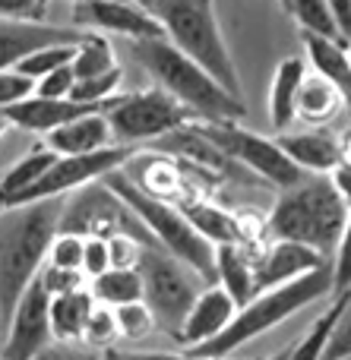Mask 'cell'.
Segmentation results:
<instances>
[{
    "label": "cell",
    "instance_id": "1",
    "mask_svg": "<svg viewBox=\"0 0 351 360\" xmlns=\"http://www.w3.org/2000/svg\"><path fill=\"white\" fill-rule=\"evenodd\" d=\"M130 51L143 63L146 73L158 82V89L168 92L174 101H181L200 124H238L247 114L244 98H234L231 92H225L200 63L181 54L168 38L133 41Z\"/></svg>",
    "mask_w": 351,
    "mask_h": 360
},
{
    "label": "cell",
    "instance_id": "2",
    "mask_svg": "<svg viewBox=\"0 0 351 360\" xmlns=\"http://www.w3.org/2000/svg\"><path fill=\"white\" fill-rule=\"evenodd\" d=\"M63 196L16 205L0 215V323L6 326L16 300L44 266L51 237L57 234Z\"/></svg>",
    "mask_w": 351,
    "mask_h": 360
},
{
    "label": "cell",
    "instance_id": "3",
    "mask_svg": "<svg viewBox=\"0 0 351 360\" xmlns=\"http://www.w3.org/2000/svg\"><path fill=\"white\" fill-rule=\"evenodd\" d=\"M326 294H333L329 262L310 269L307 275H301V278H295V281H285V285H279V288L253 294L244 307H238L231 323H228L219 335L196 345V348H187V351L196 357H231L241 345L253 342L257 335H266V332L276 329L279 323L298 316L304 307H310L314 300L326 297Z\"/></svg>",
    "mask_w": 351,
    "mask_h": 360
},
{
    "label": "cell",
    "instance_id": "4",
    "mask_svg": "<svg viewBox=\"0 0 351 360\" xmlns=\"http://www.w3.org/2000/svg\"><path fill=\"white\" fill-rule=\"evenodd\" d=\"M348 218V205L336 193L329 174H307L295 186L279 193L269 212V234L272 240H295L333 259L336 240Z\"/></svg>",
    "mask_w": 351,
    "mask_h": 360
},
{
    "label": "cell",
    "instance_id": "5",
    "mask_svg": "<svg viewBox=\"0 0 351 360\" xmlns=\"http://www.w3.org/2000/svg\"><path fill=\"white\" fill-rule=\"evenodd\" d=\"M149 13L158 19L162 35L181 54L200 63L225 92L244 98L238 67L222 35L219 16H215V0H149Z\"/></svg>",
    "mask_w": 351,
    "mask_h": 360
},
{
    "label": "cell",
    "instance_id": "6",
    "mask_svg": "<svg viewBox=\"0 0 351 360\" xmlns=\"http://www.w3.org/2000/svg\"><path fill=\"white\" fill-rule=\"evenodd\" d=\"M101 184L139 218V224L149 231L152 240L162 243L165 253L181 259L203 285H215V247L184 218V212L177 205H171L168 199H155L149 193H143L124 174V168L105 174Z\"/></svg>",
    "mask_w": 351,
    "mask_h": 360
},
{
    "label": "cell",
    "instance_id": "7",
    "mask_svg": "<svg viewBox=\"0 0 351 360\" xmlns=\"http://www.w3.org/2000/svg\"><path fill=\"white\" fill-rule=\"evenodd\" d=\"M136 272H139V281H143V304L155 316V329L168 332L174 338L190 304H193V297L200 294L203 281L181 259L165 253L158 243L143 247Z\"/></svg>",
    "mask_w": 351,
    "mask_h": 360
},
{
    "label": "cell",
    "instance_id": "8",
    "mask_svg": "<svg viewBox=\"0 0 351 360\" xmlns=\"http://www.w3.org/2000/svg\"><path fill=\"white\" fill-rule=\"evenodd\" d=\"M105 120L111 127L114 146H133L149 143V139H162L168 133L187 127L196 120L181 101H174L162 89H143L133 95H117L114 105L105 111Z\"/></svg>",
    "mask_w": 351,
    "mask_h": 360
},
{
    "label": "cell",
    "instance_id": "9",
    "mask_svg": "<svg viewBox=\"0 0 351 360\" xmlns=\"http://www.w3.org/2000/svg\"><path fill=\"white\" fill-rule=\"evenodd\" d=\"M193 127L209 146H215V149L228 158V162L244 165L250 174L263 177L266 184L279 186V190H288V186H295L298 180L307 177L282 149H279L276 139H266V136H260V133H250L238 124H200V120H193Z\"/></svg>",
    "mask_w": 351,
    "mask_h": 360
},
{
    "label": "cell",
    "instance_id": "10",
    "mask_svg": "<svg viewBox=\"0 0 351 360\" xmlns=\"http://www.w3.org/2000/svg\"><path fill=\"white\" fill-rule=\"evenodd\" d=\"M136 155L133 146H108V149L89 152V155H57L48 168L42 171L23 193H16L10 202V209L16 205H29V202H42V199H57L76 193L79 186H89L95 180H101L111 171L124 168L130 158ZM6 209V212H10Z\"/></svg>",
    "mask_w": 351,
    "mask_h": 360
},
{
    "label": "cell",
    "instance_id": "11",
    "mask_svg": "<svg viewBox=\"0 0 351 360\" xmlns=\"http://www.w3.org/2000/svg\"><path fill=\"white\" fill-rule=\"evenodd\" d=\"M57 231H70V234L82 237H111V234H133L146 243H155L149 231L139 224V218L108 190L101 180L89 186H79L70 202H63L60 224Z\"/></svg>",
    "mask_w": 351,
    "mask_h": 360
},
{
    "label": "cell",
    "instance_id": "12",
    "mask_svg": "<svg viewBox=\"0 0 351 360\" xmlns=\"http://www.w3.org/2000/svg\"><path fill=\"white\" fill-rule=\"evenodd\" d=\"M48 294L32 278V285L16 300L10 319H6V342L0 357L4 360H35L51 345V323H48Z\"/></svg>",
    "mask_w": 351,
    "mask_h": 360
},
{
    "label": "cell",
    "instance_id": "13",
    "mask_svg": "<svg viewBox=\"0 0 351 360\" xmlns=\"http://www.w3.org/2000/svg\"><path fill=\"white\" fill-rule=\"evenodd\" d=\"M73 29L124 35L130 41L165 38L158 19L133 0H73Z\"/></svg>",
    "mask_w": 351,
    "mask_h": 360
},
{
    "label": "cell",
    "instance_id": "14",
    "mask_svg": "<svg viewBox=\"0 0 351 360\" xmlns=\"http://www.w3.org/2000/svg\"><path fill=\"white\" fill-rule=\"evenodd\" d=\"M117 98V95H114ZM114 98L108 105H82V101H70V98H42V95H25L16 105L0 108V117L6 120V127H19L25 133H51L67 120H76L82 114H95V111H108L114 105Z\"/></svg>",
    "mask_w": 351,
    "mask_h": 360
},
{
    "label": "cell",
    "instance_id": "15",
    "mask_svg": "<svg viewBox=\"0 0 351 360\" xmlns=\"http://www.w3.org/2000/svg\"><path fill=\"white\" fill-rule=\"evenodd\" d=\"M317 266H326V259L320 253H314L310 247L295 240H272L253 259V285H257V294L269 291V288H279L285 281L301 278Z\"/></svg>",
    "mask_w": 351,
    "mask_h": 360
},
{
    "label": "cell",
    "instance_id": "16",
    "mask_svg": "<svg viewBox=\"0 0 351 360\" xmlns=\"http://www.w3.org/2000/svg\"><path fill=\"white\" fill-rule=\"evenodd\" d=\"M234 313H238V304H234L219 285L200 288V294L193 297L187 316H184L181 329H177L174 342H181L184 351L196 348V345H203V342H209V338L219 335V332L231 323Z\"/></svg>",
    "mask_w": 351,
    "mask_h": 360
},
{
    "label": "cell",
    "instance_id": "17",
    "mask_svg": "<svg viewBox=\"0 0 351 360\" xmlns=\"http://www.w3.org/2000/svg\"><path fill=\"white\" fill-rule=\"evenodd\" d=\"M86 32L79 29H60L48 22H13L0 19V70H13L19 57L29 51L44 48V44H79Z\"/></svg>",
    "mask_w": 351,
    "mask_h": 360
},
{
    "label": "cell",
    "instance_id": "18",
    "mask_svg": "<svg viewBox=\"0 0 351 360\" xmlns=\"http://www.w3.org/2000/svg\"><path fill=\"white\" fill-rule=\"evenodd\" d=\"M276 143L304 174H329L339 165V136L326 127H310L301 133H279Z\"/></svg>",
    "mask_w": 351,
    "mask_h": 360
},
{
    "label": "cell",
    "instance_id": "19",
    "mask_svg": "<svg viewBox=\"0 0 351 360\" xmlns=\"http://www.w3.org/2000/svg\"><path fill=\"white\" fill-rule=\"evenodd\" d=\"M108 146H114V139L105 111L82 114V117L67 120L57 130L44 133V149L54 152V155H89V152L108 149Z\"/></svg>",
    "mask_w": 351,
    "mask_h": 360
},
{
    "label": "cell",
    "instance_id": "20",
    "mask_svg": "<svg viewBox=\"0 0 351 360\" xmlns=\"http://www.w3.org/2000/svg\"><path fill=\"white\" fill-rule=\"evenodd\" d=\"M304 38V51H307V60L314 67V73H320L323 79H329L336 89H339L342 101H345V111L351 114V57L348 48L342 41H333V38H320V35H307Z\"/></svg>",
    "mask_w": 351,
    "mask_h": 360
},
{
    "label": "cell",
    "instance_id": "21",
    "mask_svg": "<svg viewBox=\"0 0 351 360\" xmlns=\"http://www.w3.org/2000/svg\"><path fill=\"white\" fill-rule=\"evenodd\" d=\"M215 285L228 294L238 307L257 294L253 285V256L244 243H219L215 247Z\"/></svg>",
    "mask_w": 351,
    "mask_h": 360
},
{
    "label": "cell",
    "instance_id": "22",
    "mask_svg": "<svg viewBox=\"0 0 351 360\" xmlns=\"http://www.w3.org/2000/svg\"><path fill=\"white\" fill-rule=\"evenodd\" d=\"M339 111H345V101H342L339 89L329 79H323L320 73L307 70L301 89H298L295 120H304L310 127H326Z\"/></svg>",
    "mask_w": 351,
    "mask_h": 360
},
{
    "label": "cell",
    "instance_id": "23",
    "mask_svg": "<svg viewBox=\"0 0 351 360\" xmlns=\"http://www.w3.org/2000/svg\"><path fill=\"white\" fill-rule=\"evenodd\" d=\"M304 76H307V60L304 57H285L272 73V89H269V120L279 133H285L295 124V101L298 89H301Z\"/></svg>",
    "mask_w": 351,
    "mask_h": 360
},
{
    "label": "cell",
    "instance_id": "24",
    "mask_svg": "<svg viewBox=\"0 0 351 360\" xmlns=\"http://www.w3.org/2000/svg\"><path fill=\"white\" fill-rule=\"evenodd\" d=\"M92 307H95V300H92V294H89V288L60 294V297H51L48 300L51 342H57V345H79L82 326H86Z\"/></svg>",
    "mask_w": 351,
    "mask_h": 360
},
{
    "label": "cell",
    "instance_id": "25",
    "mask_svg": "<svg viewBox=\"0 0 351 360\" xmlns=\"http://www.w3.org/2000/svg\"><path fill=\"white\" fill-rule=\"evenodd\" d=\"M177 209L184 212V218H187L212 247H219V243H244L241 221L231 212L219 209V205H212V202H203V199H187V202L177 205Z\"/></svg>",
    "mask_w": 351,
    "mask_h": 360
},
{
    "label": "cell",
    "instance_id": "26",
    "mask_svg": "<svg viewBox=\"0 0 351 360\" xmlns=\"http://www.w3.org/2000/svg\"><path fill=\"white\" fill-rule=\"evenodd\" d=\"M89 294L101 307H124L143 300V281L136 269H108V272L89 278Z\"/></svg>",
    "mask_w": 351,
    "mask_h": 360
},
{
    "label": "cell",
    "instance_id": "27",
    "mask_svg": "<svg viewBox=\"0 0 351 360\" xmlns=\"http://www.w3.org/2000/svg\"><path fill=\"white\" fill-rule=\"evenodd\" d=\"M345 297H348V294H336V300L314 319V323H310V329L304 332L298 342L288 345V357H285V360H323L326 342H329V335H333L336 323H339V316H342Z\"/></svg>",
    "mask_w": 351,
    "mask_h": 360
},
{
    "label": "cell",
    "instance_id": "28",
    "mask_svg": "<svg viewBox=\"0 0 351 360\" xmlns=\"http://www.w3.org/2000/svg\"><path fill=\"white\" fill-rule=\"evenodd\" d=\"M70 67H73L76 79H89V76L108 73L111 67H117V60H114V51L105 35H82V41L76 44L73 57H70Z\"/></svg>",
    "mask_w": 351,
    "mask_h": 360
},
{
    "label": "cell",
    "instance_id": "29",
    "mask_svg": "<svg viewBox=\"0 0 351 360\" xmlns=\"http://www.w3.org/2000/svg\"><path fill=\"white\" fill-rule=\"evenodd\" d=\"M285 13L301 25V32L307 35H320V38H333L339 41L336 35V25H333V16H329V6L326 0H282Z\"/></svg>",
    "mask_w": 351,
    "mask_h": 360
},
{
    "label": "cell",
    "instance_id": "30",
    "mask_svg": "<svg viewBox=\"0 0 351 360\" xmlns=\"http://www.w3.org/2000/svg\"><path fill=\"white\" fill-rule=\"evenodd\" d=\"M73 51H76V44H44V48H35L25 57H19L13 70H16L19 76H25V79L38 82L42 76H48L51 70L60 67V63H70Z\"/></svg>",
    "mask_w": 351,
    "mask_h": 360
},
{
    "label": "cell",
    "instance_id": "31",
    "mask_svg": "<svg viewBox=\"0 0 351 360\" xmlns=\"http://www.w3.org/2000/svg\"><path fill=\"white\" fill-rule=\"evenodd\" d=\"M120 338L117 332V319H114V310L111 307H101L95 304L92 313H89L86 326H82V338L79 345L89 351H105V348H114Z\"/></svg>",
    "mask_w": 351,
    "mask_h": 360
},
{
    "label": "cell",
    "instance_id": "32",
    "mask_svg": "<svg viewBox=\"0 0 351 360\" xmlns=\"http://www.w3.org/2000/svg\"><path fill=\"white\" fill-rule=\"evenodd\" d=\"M124 79V70L111 67L108 73L89 76V79H76L70 89V101H82V105H108L117 95V86Z\"/></svg>",
    "mask_w": 351,
    "mask_h": 360
},
{
    "label": "cell",
    "instance_id": "33",
    "mask_svg": "<svg viewBox=\"0 0 351 360\" xmlns=\"http://www.w3.org/2000/svg\"><path fill=\"white\" fill-rule=\"evenodd\" d=\"M114 319H117V332L127 342H143L155 332V316L143 300H133V304L114 307Z\"/></svg>",
    "mask_w": 351,
    "mask_h": 360
},
{
    "label": "cell",
    "instance_id": "34",
    "mask_svg": "<svg viewBox=\"0 0 351 360\" xmlns=\"http://www.w3.org/2000/svg\"><path fill=\"white\" fill-rule=\"evenodd\" d=\"M44 262L54 269H70V272H79L82 266V234H70V231H57L48 243V253Z\"/></svg>",
    "mask_w": 351,
    "mask_h": 360
},
{
    "label": "cell",
    "instance_id": "35",
    "mask_svg": "<svg viewBox=\"0 0 351 360\" xmlns=\"http://www.w3.org/2000/svg\"><path fill=\"white\" fill-rule=\"evenodd\" d=\"M329 272H333V294H348L351 291V209L345 218V228H342L339 240H336Z\"/></svg>",
    "mask_w": 351,
    "mask_h": 360
},
{
    "label": "cell",
    "instance_id": "36",
    "mask_svg": "<svg viewBox=\"0 0 351 360\" xmlns=\"http://www.w3.org/2000/svg\"><path fill=\"white\" fill-rule=\"evenodd\" d=\"M38 285L44 288V294L48 297H60V294H70V291H79V288H86V278H82V272H70V269H54L44 262L42 269H38Z\"/></svg>",
    "mask_w": 351,
    "mask_h": 360
},
{
    "label": "cell",
    "instance_id": "37",
    "mask_svg": "<svg viewBox=\"0 0 351 360\" xmlns=\"http://www.w3.org/2000/svg\"><path fill=\"white\" fill-rule=\"evenodd\" d=\"M105 240H108V256H111V269H136L143 247H152V243L139 240L133 234H111Z\"/></svg>",
    "mask_w": 351,
    "mask_h": 360
},
{
    "label": "cell",
    "instance_id": "38",
    "mask_svg": "<svg viewBox=\"0 0 351 360\" xmlns=\"http://www.w3.org/2000/svg\"><path fill=\"white\" fill-rule=\"evenodd\" d=\"M351 357V291L345 297V307H342V316L336 323L333 335L326 342V351H323V360H348Z\"/></svg>",
    "mask_w": 351,
    "mask_h": 360
},
{
    "label": "cell",
    "instance_id": "39",
    "mask_svg": "<svg viewBox=\"0 0 351 360\" xmlns=\"http://www.w3.org/2000/svg\"><path fill=\"white\" fill-rule=\"evenodd\" d=\"M111 269V256H108V240L105 237H82V278H95V275Z\"/></svg>",
    "mask_w": 351,
    "mask_h": 360
},
{
    "label": "cell",
    "instance_id": "40",
    "mask_svg": "<svg viewBox=\"0 0 351 360\" xmlns=\"http://www.w3.org/2000/svg\"><path fill=\"white\" fill-rule=\"evenodd\" d=\"M95 360H234V357H196L190 351L171 354V351H120V348H105L95 351Z\"/></svg>",
    "mask_w": 351,
    "mask_h": 360
},
{
    "label": "cell",
    "instance_id": "41",
    "mask_svg": "<svg viewBox=\"0 0 351 360\" xmlns=\"http://www.w3.org/2000/svg\"><path fill=\"white\" fill-rule=\"evenodd\" d=\"M76 76H73V67L70 63H60L57 70H51L48 76L35 82V95L42 98H70V89H73Z\"/></svg>",
    "mask_w": 351,
    "mask_h": 360
},
{
    "label": "cell",
    "instance_id": "42",
    "mask_svg": "<svg viewBox=\"0 0 351 360\" xmlns=\"http://www.w3.org/2000/svg\"><path fill=\"white\" fill-rule=\"evenodd\" d=\"M48 0H0V19L13 22H42Z\"/></svg>",
    "mask_w": 351,
    "mask_h": 360
},
{
    "label": "cell",
    "instance_id": "43",
    "mask_svg": "<svg viewBox=\"0 0 351 360\" xmlns=\"http://www.w3.org/2000/svg\"><path fill=\"white\" fill-rule=\"evenodd\" d=\"M32 92H35V82L32 79L19 76L16 70H0V108L16 105V101H23Z\"/></svg>",
    "mask_w": 351,
    "mask_h": 360
},
{
    "label": "cell",
    "instance_id": "44",
    "mask_svg": "<svg viewBox=\"0 0 351 360\" xmlns=\"http://www.w3.org/2000/svg\"><path fill=\"white\" fill-rule=\"evenodd\" d=\"M326 6H329V16H333L336 35L348 48L351 44V0H326Z\"/></svg>",
    "mask_w": 351,
    "mask_h": 360
},
{
    "label": "cell",
    "instance_id": "45",
    "mask_svg": "<svg viewBox=\"0 0 351 360\" xmlns=\"http://www.w3.org/2000/svg\"><path fill=\"white\" fill-rule=\"evenodd\" d=\"M35 360H95V351L82 345H48Z\"/></svg>",
    "mask_w": 351,
    "mask_h": 360
},
{
    "label": "cell",
    "instance_id": "46",
    "mask_svg": "<svg viewBox=\"0 0 351 360\" xmlns=\"http://www.w3.org/2000/svg\"><path fill=\"white\" fill-rule=\"evenodd\" d=\"M329 180H333L336 193L342 196V202L351 209V168H345V165H336V168L329 171Z\"/></svg>",
    "mask_w": 351,
    "mask_h": 360
},
{
    "label": "cell",
    "instance_id": "47",
    "mask_svg": "<svg viewBox=\"0 0 351 360\" xmlns=\"http://www.w3.org/2000/svg\"><path fill=\"white\" fill-rule=\"evenodd\" d=\"M339 165L351 168V130H345L339 136Z\"/></svg>",
    "mask_w": 351,
    "mask_h": 360
},
{
    "label": "cell",
    "instance_id": "48",
    "mask_svg": "<svg viewBox=\"0 0 351 360\" xmlns=\"http://www.w3.org/2000/svg\"><path fill=\"white\" fill-rule=\"evenodd\" d=\"M285 357H288V348H282V351H276V354H269V357H266V360H285Z\"/></svg>",
    "mask_w": 351,
    "mask_h": 360
},
{
    "label": "cell",
    "instance_id": "49",
    "mask_svg": "<svg viewBox=\"0 0 351 360\" xmlns=\"http://www.w3.org/2000/svg\"><path fill=\"white\" fill-rule=\"evenodd\" d=\"M136 6H143V10H149V0H133Z\"/></svg>",
    "mask_w": 351,
    "mask_h": 360
},
{
    "label": "cell",
    "instance_id": "50",
    "mask_svg": "<svg viewBox=\"0 0 351 360\" xmlns=\"http://www.w3.org/2000/svg\"><path fill=\"white\" fill-rule=\"evenodd\" d=\"M4 133H6V120L0 117V136H4Z\"/></svg>",
    "mask_w": 351,
    "mask_h": 360
},
{
    "label": "cell",
    "instance_id": "51",
    "mask_svg": "<svg viewBox=\"0 0 351 360\" xmlns=\"http://www.w3.org/2000/svg\"><path fill=\"white\" fill-rule=\"evenodd\" d=\"M348 360H351V357H348Z\"/></svg>",
    "mask_w": 351,
    "mask_h": 360
}]
</instances>
